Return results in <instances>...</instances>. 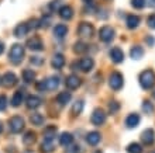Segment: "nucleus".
<instances>
[{
    "label": "nucleus",
    "mask_w": 155,
    "mask_h": 153,
    "mask_svg": "<svg viewBox=\"0 0 155 153\" xmlns=\"http://www.w3.org/2000/svg\"><path fill=\"white\" fill-rule=\"evenodd\" d=\"M138 80H140V86H141L144 90L152 89L155 84V72L151 70V69L144 70V72H141V75H140Z\"/></svg>",
    "instance_id": "obj_1"
},
{
    "label": "nucleus",
    "mask_w": 155,
    "mask_h": 153,
    "mask_svg": "<svg viewBox=\"0 0 155 153\" xmlns=\"http://www.w3.org/2000/svg\"><path fill=\"white\" fill-rule=\"evenodd\" d=\"M24 46L20 44H14L8 51V59L14 65H18L24 59Z\"/></svg>",
    "instance_id": "obj_2"
},
{
    "label": "nucleus",
    "mask_w": 155,
    "mask_h": 153,
    "mask_svg": "<svg viewBox=\"0 0 155 153\" xmlns=\"http://www.w3.org/2000/svg\"><path fill=\"white\" fill-rule=\"evenodd\" d=\"M93 66H94V61L89 56L81 58L79 61L72 65V68H74L75 70H81V72H90V70L93 69Z\"/></svg>",
    "instance_id": "obj_3"
},
{
    "label": "nucleus",
    "mask_w": 155,
    "mask_h": 153,
    "mask_svg": "<svg viewBox=\"0 0 155 153\" xmlns=\"http://www.w3.org/2000/svg\"><path fill=\"white\" fill-rule=\"evenodd\" d=\"M8 129L12 133H20L24 129V120L18 115H14L8 120Z\"/></svg>",
    "instance_id": "obj_4"
},
{
    "label": "nucleus",
    "mask_w": 155,
    "mask_h": 153,
    "mask_svg": "<svg viewBox=\"0 0 155 153\" xmlns=\"http://www.w3.org/2000/svg\"><path fill=\"white\" fill-rule=\"evenodd\" d=\"M124 84V79H123V75L118 72H113L109 77V86L110 89H113L114 91H118V90L123 87Z\"/></svg>",
    "instance_id": "obj_5"
},
{
    "label": "nucleus",
    "mask_w": 155,
    "mask_h": 153,
    "mask_svg": "<svg viewBox=\"0 0 155 153\" xmlns=\"http://www.w3.org/2000/svg\"><path fill=\"white\" fill-rule=\"evenodd\" d=\"M94 34V28L93 25L89 23H81L78 27V35L81 38H92Z\"/></svg>",
    "instance_id": "obj_6"
},
{
    "label": "nucleus",
    "mask_w": 155,
    "mask_h": 153,
    "mask_svg": "<svg viewBox=\"0 0 155 153\" xmlns=\"http://www.w3.org/2000/svg\"><path fill=\"white\" fill-rule=\"evenodd\" d=\"M114 38V30L110 25H104L99 30V40L102 42H110Z\"/></svg>",
    "instance_id": "obj_7"
},
{
    "label": "nucleus",
    "mask_w": 155,
    "mask_h": 153,
    "mask_svg": "<svg viewBox=\"0 0 155 153\" xmlns=\"http://www.w3.org/2000/svg\"><path fill=\"white\" fill-rule=\"evenodd\" d=\"M90 121L94 126H102L104 122H106V114L103 111L102 108H96L92 114V118H90Z\"/></svg>",
    "instance_id": "obj_8"
},
{
    "label": "nucleus",
    "mask_w": 155,
    "mask_h": 153,
    "mask_svg": "<svg viewBox=\"0 0 155 153\" xmlns=\"http://www.w3.org/2000/svg\"><path fill=\"white\" fill-rule=\"evenodd\" d=\"M141 141H143V143L145 146L154 145V142H155V132H154V129H151V128L145 129V131L141 133Z\"/></svg>",
    "instance_id": "obj_9"
},
{
    "label": "nucleus",
    "mask_w": 155,
    "mask_h": 153,
    "mask_svg": "<svg viewBox=\"0 0 155 153\" xmlns=\"http://www.w3.org/2000/svg\"><path fill=\"white\" fill-rule=\"evenodd\" d=\"M81 84H82L81 77H78L76 75H69V76L65 79V86H66V89H69V90L78 89Z\"/></svg>",
    "instance_id": "obj_10"
},
{
    "label": "nucleus",
    "mask_w": 155,
    "mask_h": 153,
    "mask_svg": "<svg viewBox=\"0 0 155 153\" xmlns=\"http://www.w3.org/2000/svg\"><path fill=\"white\" fill-rule=\"evenodd\" d=\"M17 76L14 75L13 72H7L4 73V76L2 77V84L4 86V87H13V86L17 84Z\"/></svg>",
    "instance_id": "obj_11"
},
{
    "label": "nucleus",
    "mask_w": 155,
    "mask_h": 153,
    "mask_svg": "<svg viewBox=\"0 0 155 153\" xmlns=\"http://www.w3.org/2000/svg\"><path fill=\"white\" fill-rule=\"evenodd\" d=\"M27 48L31 51H42L44 49V44L41 41L40 37H33L27 41Z\"/></svg>",
    "instance_id": "obj_12"
},
{
    "label": "nucleus",
    "mask_w": 155,
    "mask_h": 153,
    "mask_svg": "<svg viewBox=\"0 0 155 153\" xmlns=\"http://www.w3.org/2000/svg\"><path fill=\"white\" fill-rule=\"evenodd\" d=\"M109 56H110V59L114 62V63H121V62L124 61V52H123L120 48H117V46L111 48V51L109 52Z\"/></svg>",
    "instance_id": "obj_13"
},
{
    "label": "nucleus",
    "mask_w": 155,
    "mask_h": 153,
    "mask_svg": "<svg viewBox=\"0 0 155 153\" xmlns=\"http://www.w3.org/2000/svg\"><path fill=\"white\" fill-rule=\"evenodd\" d=\"M42 104V100H41V97H38V96H28L27 97V100H25V105H27V108H30V110H35V108H38L40 105Z\"/></svg>",
    "instance_id": "obj_14"
},
{
    "label": "nucleus",
    "mask_w": 155,
    "mask_h": 153,
    "mask_svg": "<svg viewBox=\"0 0 155 153\" xmlns=\"http://www.w3.org/2000/svg\"><path fill=\"white\" fill-rule=\"evenodd\" d=\"M140 115L138 114H135V113H133V114H130L128 117L126 118V125H127V128H137L140 125Z\"/></svg>",
    "instance_id": "obj_15"
},
{
    "label": "nucleus",
    "mask_w": 155,
    "mask_h": 153,
    "mask_svg": "<svg viewBox=\"0 0 155 153\" xmlns=\"http://www.w3.org/2000/svg\"><path fill=\"white\" fill-rule=\"evenodd\" d=\"M55 135H57V126L55 125H49V126H47L44 129V141L54 142Z\"/></svg>",
    "instance_id": "obj_16"
},
{
    "label": "nucleus",
    "mask_w": 155,
    "mask_h": 153,
    "mask_svg": "<svg viewBox=\"0 0 155 153\" xmlns=\"http://www.w3.org/2000/svg\"><path fill=\"white\" fill-rule=\"evenodd\" d=\"M58 13H59V17L64 18V20H71L74 17V8L71 7V6H62L58 10Z\"/></svg>",
    "instance_id": "obj_17"
},
{
    "label": "nucleus",
    "mask_w": 155,
    "mask_h": 153,
    "mask_svg": "<svg viewBox=\"0 0 155 153\" xmlns=\"http://www.w3.org/2000/svg\"><path fill=\"white\" fill-rule=\"evenodd\" d=\"M30 28H28V24H25V23H21V24H18L14 28V35L17 37V38H23V37H25L27 34H28Z\"/></svg>",
    "instance_id": "obj_18"
},
{
    "label": "nucleus",
    "mask_w": 155,
    "mask_h": 153,
    "mask_svg": "<svg viewBox=\"0 0 155 153\" xmlns=\"http://www.w3.org/2000/svg\"><path fill=\"white\" fill-rule=\"evenodd\" d=\"M51 65H52L54 69H62L64 65H65V58H64V55H62V53H55Z\"/></svg>",
    "instance_id": "obj_19"
},
{
    "label": "nucleus",
    "mask_w": 155,
    "mask_h": 153,
    "mask_svg": "<svg viewBox=\"0 0 155 153\" xmlns=\"http://www.w3.org/2000/svg\"><path fill=\"white\" fill-rule=\"evenodd\" d=\"M126 24L130 30L137 28L140 25V17L135 16V14H128V16H127V20H126Z\"/></svg>",
    "instance_id": "obj_20"
},
{
    "label": "nucleus",
    "mask_w": 155,
    "mask_h": 153,
    "mask_svg": "<svg viewBox=\"0 0 155 153\" xmlns=\"http://www.w3.org/2000/svg\"><path fill=\"white\" fill-rule=\"evenodd\" d=\"M100 139H102V135L99 132H89L87 133V136H86V142L89 143L90 146H96L100 142Z\"/></svg>",
    "instance_id": "obj_21"
},
{
    "label": "nucleus",
    "mask_w": 155,
    "mask_h": 153,
    "mask_svg": "<svg viewBox=\"0 0 155 153\" xmlns=\"http://www.w3.org/2000/svg\"><path fill=\"white\" fill-rule=\"evenodd\" d=\"M23 100H24V90L20 89V90H17V91L13 94L12 105L13 107H18V105L23 103Z\"/></svg>",
    "instance_id": "obj_22"
},
{
    "label": "nucleus",
    "mask_w": 155,
    "mask_h": 153,
    "mask_svg": "<svg viewBox=\"0 0 155 153\" xmlns=\"http://www.w3.org/2000/svg\"><path fill=\"white\" fill-rule=\"evenodd\" d=\"M68 34V27L65 24H57L55 25V28H54V35L57 37V38H64V37Z\"/></svg>",
    "instance_id": "obj_23"
},
{
    "label": "nucleus",
    "mask_w": 155,
    "mask_h": 153,
    "mask_svg": "<svg viewBox=\"0 0 155 153\" xmlns=\"http://www.w3.org/2000/svg\"><path fill=\"white\" fill-rule=\"evenodd\" d=\"M143 55H144V49H143V46H140V45H134V46L130 49V56L133 58V59H135V61L141 59Z\"/></svg>",
    "instance_id": "obj_24"
},
{
    "label": "nucleus",
    "mask_w": 155,
    "mask_h": 153,
    "mask_svg": "<svg viewBox=\"0 0 155 153\" xmlns=\"http://www.w3.org/2000/svg\"><path fill=\"white\" fill-rule=\"evenodd\" d=\"M35 139H37L35 132L28 131V132H25V135L23 136V143H24L25 146H31V145H34V143H35Z\"/></svg>",
    "instance_id": "obj_25"
},
{
    "label": "nucleus",
    "mask_w": 155,
    "mask_h": 153,
    "mask_svg": "<svg viewBox=\"0 0 155 153\" xmlns=\"http://www.w3.org/2000/svg\"><path fill=\"white\" fill-rule=\"evenodd\" d=\"M45 86H47V91H52V90L58 89L59 86V77H49L45 80Z\"/></svg>",
    "instance_id": "obj_26"
},
{
    "label": "nucleus",
    "mask_w": 155,
    "mask_h": 153,
    "mask_svg": "<svg viewBox=\"0 0 155 153\" xmlns=\"http://www.w3.org/2000/svg\"><path fill=\"white\" fill-rule=\"evenodd\" d=\"M72 142H74V136H72V133H69V132H64L59 136V143H61L62 146H69V145H72Z\"/></svg>",
    "instance_id": "obj_27"
},
{
    "label": "nucleus",
    "mask_w": 155,
    "mask_h": 153,
    "mask_svg": "<svg viewBox=\"0 0 155 153\" xmlns=\"http://www.w3.org/2000/svg\"><path fill=\"white\" fill-rule=\"evenodd\" d=\"M71 93L69 91H62V93H59L57 96V103L59 105H66V103H69L71 101Z\"/></svg>",
    "instance_id": "obj_28"
},
{
    "label": "nucleus",
    "mask_w": 155,
    "mask_h": 153,
    "mask_svg": "<svg viewBox=\"0 0 155 153\" xmlns=\"http://www.w3.org/2000/svg\"><path fill=\"white\" fill-rule=\"evenodd\" d=\"M30 121H31V124L33 125H35V126H41V125L44 124V117L41 115V114H38V113H34V114H31V117H30Z\"/></svg>",
    "instance_id": "obj_29"
},
{
    "label": "nucleus",
    "mask_w": 155,
    "mask_h": 153,
    "mask_svg": "<svg viewBox=\"0 0 155 153\" xmlns=\"http://www.w3.org/2000/svg\"><path fill=\"white\" fill-rule=\"evenodd\" d=\"M35 79V72L33 69H24L23 70V80L27 81V83H31Z\"/></svg>",
    "instance_id": "obj_30"
},
{
    "label": "nucleus",
    "mask_w": 155,
    "mask_h": 153,
    "mask_svg": "<svg viewBox=\"0 0 155 153\" xmlns=\"http://www.w3.org/2000/svg\"><path fill=\"white\" fill-rule=\"evenodd\" d=\"M83 107H85V104H83V101L82 100H79V101H76L74 104V107H72V115H79V114H82V111H83Z\"/></svg>",
    "instance_id": "obj_31"
},
{
    "label": "nucleus",
    "mask_w": 155,
    "mask_h": 153,
    "mask_svg": "<svg viewBox=\"0 0 155 153\" xmlns=\"http://www.w3.org/2000/svg\"><path fill=\"white\" fill-rule=\"evenodd\" d=\"M55 150V146H54L52 142H48V141H44L41 143V152L42 153H51Z\"/></svg>",
    "instance_id": "obj_32"
},
{
    "label": "nucleus",
    "mask_w": 155,
    "mask_h": 153,
    "mask_svg": "<svg viewBox=\"0 0 155 153\" xmlns=\"http://www.w3.org/2000/svg\"><path fill=\"white\" fill-rule=\"evenodd\" d=\"M127 152L128 153H143V148L140 143L134 142V143H130V145L127 146Z\"/></svg>",
    "instance_id": "obj_33"
},
{
    "label": "nucleus",
    "mask_w": 155,
    "mask_h": 153,
    "mask_svg": "<svg viewBox=\"0 0 155 153\" xmlns=\"http://www.w3.org/2000/svg\"><path fill=\"white\" fill-rule=\"evenodd\" d=\"M143 111L145 114H152L154 113V104L150 100L143 101Z\"/></svg>",
    "instance_id": "obj_34"
},
{
    "label": "nucleus",
    "mask_w": 155,
    "mask_h": 153,
    "mask_svg": "<svg viewBox=\"0 0 155 153\" xmlns=\"http://www.w3.org/2000/svg\"><path fill=\"white\" fill-rule=\"evenodd\" d=\"M74 51L76 53H85L86 51H87V45H86L85 42H76L74 46Z\"/></svg>",
    "instance_id": "obj_35"
},
{
    "label": "nucleus",
    "mask_w": 155,
    "mask_h": 153,
    "mask_svg": "<svg viewBox=\"0 0 155 153\" xmlns=\"http://www.w3.org/2000/svg\"><path fill=\"white\" fill-rule=\"evenodd\" d=\"M145 4H147V0H131V6L137 10H141V8L145 7Z\"/></svg>",
    "instance_id": "obj_36"
},
{
    "label": "nucleus",
    "mask_w": 155,
    "mask_h": 153,
    "mask_svg": "<svg viewBox=\"0 0 155 153\" xmlns=\"http://www.w3.org/2000/svg\"><path fill=\"white\" fill-rule=\"evenodd\" d=\"M65 153H82V148L79 145H69L66 146Z\"/></svg>",
    "instance_id": "obj_37"
},
{
    "label": "nucleus",
    "mask_w": 155,
    "mask_h": 153,
    "mask_svg": "<svg viewBox=\"0 0 155 153\" xmlns=\"http://www.w3.org/2000/svg\"><path fill=\"white\" fill-rule=\"evenodd\" d=\"M118 110H120V104H118L117 101H110V104H109V113L116 114Z\"/></svg>",
    "instance_id": "obj_38"
},
{
    "label": "nucleus",
    "mask_w": 155,
    "mask_h": 153,
    "mask_svg": "<svg viewBox=\"0 0 155 153\" xmlns=\"http://www.w3.org/2000/svg\"><path fill=\"white\" fill-rule=\"evenodd\" d=\"M49 23H51V17H49V16H44L40 20V27H44V28H47V27L49 25Z\"/></svg>",
    "instance_id": "obj_39"
},
{
    "label": "nucleus",
    "mask_w": 155,
    "mask_h": 153,
    "mask_svg": "<svg viewBox=\"0 0 155 153\" xmlns=\"http://www.w3.org/2000/svg\"><path fill=\"white\" fill-rule=\"evenodd\" d=\"M7 108V97L6 96H0V111H4V110Z\"/></svg>",
    "instance_id": "obj_40"
},
{
    "label": "nucleus",
    "mask_w": 155,
    "mask_h": 153,
    "mask_svg": "<svg viewBox=\"0 0 155 153\" xmlns=\"http://www.w3.org/2000/svg\"><path fill=\"white\" fill-rule=\"evenodd\" d=\"M35 87H37V90H38V91H41V93L47 91V86H45V80L38 81L37 84H35Z\"/></svg>",
    "instance_id": "obj_41"
},
{
    "label": "nucleus",
    "mask_w": 155,
    "mask_h": 153,
    "mask_svg": "<svg viewBox=\"0 0 155 153\" xmlns=\"http://www.w3.org/2000/svg\"><path fill=\"white\" fill-rule=\"evenodd\" d=\"M147 23H148V25H150V28L155 30V14H151V16L148 17Z\"/></svg>",
    "instance_id": "obj_42"
},
{
    "label": "nucleus",
    "mask_w": 155,
    "mask_h": 153,
    "mask_svg": "<svg viewBox=\"0 0 155 153\" xmlns=\"http://www.w3.org/2000/svg\"><path fill=\"white\" fill-rule=\"evenodd\" d=\"M58 7H59V0H54V2H51V4H49V10H51V11L57 10Z\"/></svg>",
    "instance_id": "obj_43"
},
{
    "label": "nucleus",
    "mask_w": 155,
    "mask_h": 153,
    "mask_svg": "<svg viewBox=\"0 0 155 153\" xmlns=\"http://www.w3.org/2000/svg\"><path fill=\"white\" fill-rule=\"evenodd\" d=\"M31 63L33 65H41L42 63V59L40 56H33L31 58Z\"/></svg>",
    "instance_id": "obj_44"
},
{
    "label": "nucleus",
    "mask_w": 155,
    "mask_h": 153,
    "mask_svg": "<svg viewBox=\"0 0 155 153\" xmlns=\"http://www.w3.org/2000/svg\"><path fill=\"white\" fill-rule=\"evenodd\" d=\"M3 51H4V44L2 42V41H0V55L3 53Z\"/></svg>",
    "instance_id": "obj_45"
},
{
    "label": "nucleus",
    "mask_w": 155,
    "mask_h": 153,
    "mask_svg": "<svg viewBox=\"0 0 155 153\" xmlns=\"http://www.w3.org/2000/svg\"><path fill=\"white\" fill-rule=\"evenodd\" d=\"M2 131H3V124H2V121H0V133H2Z\"/></svg>",
    "instance_id": "obj_46"
},
{
    "label": "nucleus",
    "mask_w": 155,
    "mask_h": 153,
    "mask_svg": "<svg viewBox=\"0 0 155 153\" xmlns=\"http://www.w3.org/2000/svg\"><path fill=\"white\" fill-rule=\"evenodd\" d=\"M23 153H34V152H33V150H30V149H28V150H24Z\"/></svg>",
    "instance_id": "obj_47"
},
{
    "label": "nucleus",
    "mask_w": 155,
    "mask_h": 153,
    "mask_svg": "<svg viewBox=\"0 0 155 153\" xmlns=\"http://www.w3.org/2000/svg\"><path fill=\"white\" fill-rule=\"evenodd\" d=\"M85 3H92V0H83Z\"/></svg>",
    "instance_id": "obj_48"
},
{
    "label": "nucleus",
    "mask_w": 155,
    "mask_h": 153,
    "mask_svg": "<svg viewBox=\"0 0 155 153\" xmlns=\"http://www.w3.org/2000/svg\"><path fill=\"white\" fill-rule=\"evenodd\" d=\"M152 98H155V90L152 91Z\"/></svg>",
    "instance_id": "obj_49"
},
{
    "label": "nucleus",
    "mask_w": 155,
    "mask_h": 153,
    "mask_svg": "<svg viewBox=\"0 0 155 153\" xmlns=\"http://www.w3.org/2000/svg\"><path fill=\"white\" fill-rule=\"evenodd\" d=\"M148 153H155V150H151V152H148Z\"/></svg>",
    "instance_id": "obj_50"
}]
</instances>
